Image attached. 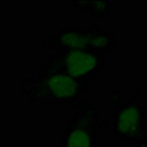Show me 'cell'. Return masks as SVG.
<instances>
[{"instance_id":"6da1fadb","label":"cell","mask_w":147,"mask_h":147,"mask_svg":"<svg viewBox=\"0 0 147 147\" xmlns=\"http://www.w3.org/2000/svg\"><path fill=\"white\" fill-rule=\"evenodd\" d=\"M88 87V82L77 81L60 72L40 66L35 77H25L21 81V94L37 106L74 107L84 100V94Z\"/></svg>"},{"instance_id":"7a4b0ae2","label":"cell","mask_w":147,"mask_h":147,"mask_svg":"<svg viewBox=\"0 0 147 147\" xmlns=\"http://www.w3.org/2000/svg\"><path fill=\"white\" fill-rule=\"evenodd\" d=\"M116 46L113 32L106 31L97 24L60 25L57 31L41 41L43 49L55 50H94L109 55Z\"/></svg>"},{"instance_id":"3957f363","label":"cell","mask_w":147,"mask_h":147,"mask_svg":"<svg viewBox=\"0 0 147 147\" xmlns=\"http://www.w3.org/2000/svg\"><path fill=\"white\" fill-rule=\"evenodd\" d=\"M106 55L94 50H60L41 63V68L60 72L77 81L91 84L105 69Z\"/></svg>"},{"instance_id":"277c9868","label":"cell","mask_w":147,"mask_h":147,"mask_svg":"<svg viewBox=\"0 0 147 147\" xmlns=\"http://www.w3.org/2000/svg\"><path fill=\"white\" fill-rule=\"evenodd\" d=\"M138 90L128 99L118 96L113 105V136L119 141H132L136 147H147V127H146V107L138 100Z\"/></svg>"},{"instance_id":"5b68a950","label":"cell","mask_w":147,"mask_h":147,"mask_svg":"<svg viewBox=\"0 0 147 147\" xmlns=\"http://www.w3.org/2000/svg\"><path fill=\"white\" fill-rule=\"evenodd\" d=\"M102 122L99 107L82 100L72 107L68 124L59 134V147H97V132Z\"/></svg>"},{"instance_id":"8992f818","label":"cell","mask_w":147,"mask_h":147,"mask_svg":"<svg viewBox=\"0 0 147 147\" xmlns=\"http://www.w3.org/2000/svg\"><path fill=\"white\" fill-rule=\"evenodd\" d=\"M71 7L82 10L94 18H106L110 12V2H71Z\"/></svg>"}]
</instances>
